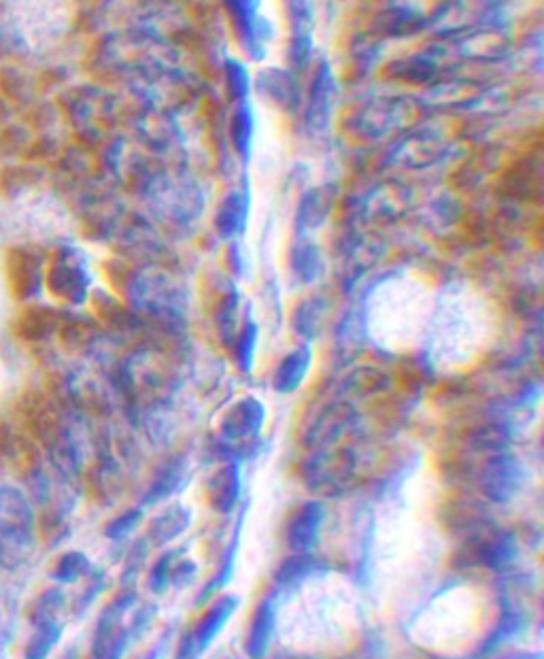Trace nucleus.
I'll return each mask as SVG.
<instances>
[{
    "label": "nucleus",
    "instance_id": "obj_14",
    "mask_svg": "<svg viewBox=\"0 0 544 659\" xmlns=\"http://www.w3.org/2000/svg\"><path fill=\"white\" fill-rule=\"evenodd\" d=\"M519 557L517 538L510 532L496 534L479 549V562L491 570H506L515 564Z\"/></svg>",
    "mask_w": 544,
    "mask_h": 659
},
{
    "label": "nucleus",
    "instance_id": "obj_25",
    "mask_svg": "<svg viewBox=\"0 0 544 659\" xmlns=\"http://www.w3.org/2000/svg\"><path fill=\"white\" fill-rule=\"evenodd\" d=\"M145 557H147V545L141 540V543L136 545V547L130 551V555H128V562H126V568H124V574H122V577H124L122 583H124L126 587L132 585L136 579H139L141 568H143V564H145Z\"/></svg>",
    "mask_w": 544,
    "mask_h": 659
},
{
    "label": "nucleus",
    "instance_id": "obj_32",
    "mask_svg": "<svg viewBox=\"0 0 544 659\" xmlns=\"http://www.w3.org/2000/svg\"><path fill=\"white\" fill-rule=\"evenodd\" d=\"M504 659H544V655L538 653V651H519V653L508 655Z\"/></svg>",
    "mask_w": 544,
    "mask_h": 659
},
{
    "label": "nucleus",
    "instance_id": "obj_22",
    "mask_svg": "<svg viewBox=\"0 0 544 659\" xmlns=\"http://www.w3.org/2000/svg\"><path fill=\"white\" fill-rule=\"evenodd\" d=\"M181 485V470L179 466H168L166 470H162L158 479L153 481L149 494L145 498V504H156L164 498H168L170 494H175V489Z\"/></svg>",
    "mask_w": 544,
    "mask_h": 659
},
{
    "label": "nucleus",
    "instance_id": "obj_27",
    "mask_svg": "<svg viewBox=\"0 0 544 659\" xmlns=\"http://www.w3.org/2000/svg\"><path fill=\"white\" fill-rule=\"evenodd\" d=\"M198 577V566L192 560H181L175 562L173 568H170V585L183 589L187 585H192Z\"/></svg>",
    "mask_w": 544,
    "mask_h": 659
},
{
    "label": "nucleus",
    "instance_id": "obj_23",
    "mask_svg": "<svg viewBox=\"0 0 544 659\" xmlns=\"http://www.w3.org/2000/svg\"><path fill=\"white\" fill-rule=\"evenodd\" d=\"M181 551H170L164 553L160 560L156 562V566L151 568L149 574V589L153 594H164V591L170 587V568H173L175 560L179 557Z\"/></svg>",
    "mask_w": 544,
    "mask_h": 659
},
{
    "label": "nucleus",
    "instance_id": "obj_21",
    "mask_svg": "<svg viewBox=\"0 0 544 659\" xmlns=\"http://www.w3.org/2000/svg\"><path fill=\"white\" fill-rule=\"evenodd\" d=\"M292 268L298 275L300 281H315V277L321 273V253L311 243H306L298 249H294L292 256Z\"/></svg>",
    "mask_w": 544,
    "mask_h": 659
},
{
    "label": "nucleus",
    "instance_id": "obj_6",
    "mask_svg": "<svg viewBox=\"0 0 544 659\" xmlns=\"http://www.w3.org/2000/svg\"><path fill=\"white\" fill-rule=\"evenodd\" d=\"M45 283L51 294H56L58 298L79 302L85 296V290H88V275L73 258L62 256L51 264Z\"/></svg>",
    "mask_w": 544,
    "mask_h": 659
},
{
    "label": "nucleus",
    "instance_id": "obj_2",
    "mask_svg": "<svg viewBox=\"0 0 544 659\" xmlns=\"http://www.w3.org/2000/svg\"><path fill=\"white\" fill-rule=\"evenodd\" d=\"M34 506L26 492L11 483H0V538L34 547Z\"/></svg>",
    "mask_w": 544,
    "mask_h": 659
},
{
    "label": "nucleus",
    "instance_id": "obj_9",
    "mask_svg": "<svg viewBox=\"0 0 544 659\" xmlns=\"http://www.w3.org/2000/svg\"><path fill=\"white\" fill-rule=\"evenodd\" d=\"M527 632V615L513 602H502V615L496 628L487 636V640L479 649V657H487L496 653L502 645L510 640H517L521 634Z\"/></svg>",
    "mask_w": 544,
    "mask_h": 659
},
{
    "label": "nucleus",
    "instance_id": "obj_28",
    "mask_svg": "<svg viewBox=\"0 0 544 659\" xmlns=\"http://www.w3.org/2000/svg\"><path fill=\"white\" fill-rule=\"evenodd\" d=\"M317 304L319 302H306L304 304V307H302V313H306L304 315V319L302 321H296V328H298V332L302 334V336H313L317 330V321H319V313H321V309H317Z\"/></svg>",
    "mask_w": 544,
    "mask_h": 659
},
{
    "label": "nucleus",
    "instance_id": "obj_13",
    "mask_svg": "<svg viewBox=\"0 0 544 659\" xmlns=\"http://www.w3.org/2000/svg\"><path fill=\"white\" fill-rule=\"evenodd\" d=\"M238 496H241V472H238V466L219 470L209 481V498L215 511L230 513L238 502Z\"/></svg>",
    "mask_w": 544,
    "mask_h": 659
},
{
    "label": "nucleus",
    "instance_id": "obj_31",
    "mask_svg": "<svg viewBox=\"0 0 544 659\" xmlns=\"http://www.w3.org/2000/svg\"><path fill=\"white\" fill-rule=\"evenodd\" d=\"M9 640H11V636H9V628H7V623L0 621V655H3V653H5V649L9 647Z\"/></svg>",
    "mask_w": 544,
    "mask_h": 659
},
{
    "label": "nucleus",
    "instance_id": "obj_29",
    "mask_svg": "<svg viewBox=\"0 0 544 659\" xmlns=\"http://www.w3.org/2000/svg\"><path fill=\"white\" fill-rule=\"evenodd\" d=\"M153 617H156V606H151V604L143 606L141 611H136V617H134L132 625L128 628L130 638H139L149 628V623H151Z\"/></svg>",
    "mask_w": 544,
    "mask_h": 659
},
{
    "label": "nucleus",
    "instance_id": "obj_15",
    "mask_svg": "<svg viewBox=\"0 0 544 659\" xmlns=\"http://www.w3.org/2000/svg\"><path fill=\"white\" fill-rule=\"evenodd\" d=\"M262 424V407L258 402L253 400H243L238 402L234 411L228 415L226 424H224V434L232 441H241V438H247L260 430Z\"/></svg>",
    "mask_w": 544,
    "mask_h": 659
},
{
    "label": "nucleus",
    "instance_id": "obj_16",
    "mask_svg": "<svg viewBox=\"0 0 544 659\" xmlns=\"http://www.w3.org/2000/svg\"><path fill=\"white\" fill-rule=\"evenodd\" d=\"M309 366H311L309 347H300L294 353H289V356L277 368V375H275L277 390L285 392V394L294 392L296 387L302 383L304 375L309 373Z\"/></svg>",
    "mask_w": 544,
    "mask_h": 659
},
{
    "label": "nucleus",
    "instance_id": "obj_24",
    "mask_svg": "<svg viewBox=\"0 0 544 659\" xmlns=\"http://www.w3.org/2000/svg\"><path fill=\"white\" fill-rule=\"evenodd\" d=\"M143 519V511L141 509H130L126 513H122L119 517H115L109 526L105 528V536L111 540H122L128 534L134 532V528L139 526Z\"/></svg>",
    "mask_w": 544,
    "mask_h": 659
},
{
    "label": "nucleus",
    "instance_id": "obj_1",
    "mask_svg": "<svg viewBox=\"0 0 544 659\" xmlns=\"http://www.w3.org/2000/svg\"><path fill=\"white\" fill-rule=\"evenodd\" d=\"M5 277L15 300L37 298L45 285L43 260L28 245H13L5 251Z\"/></svg>",
    "mask_w": 544,
    "mask_h": 659
},
{
    "label": "nucleus",
    "instance_id": "obj_26",
    "mask_svg": "<svg viewBox=\"0 0 544 659\" xmlns=\"http://www.w3.org/2000/svg\"><path fill=\"white\" fill-rule=\"evenodd\" d=\"M102 589H105V574L96 572V574H92V579H90L88 587H85L81 591V596L77 598V602H75V613L81 615V613L88 611V608L92 606V602L98 598V594H102Z\"/></svg>",
    "mask_w": 544,
    "mask_h": 659
},
{
    "label": "nucleus",
    "instance_id": "obj_19",
    "mask_svg": "<svg viewBox=\"0 0 544 659\" xmlns=\"http://www.w3.org/2000/svg\"><path fill=\"white\" fill-rule=\"evenodd\" d=\"M66 606V594L60 587L45 589L43 594L32 600L28 608V619L32 625L45 623V621H60V613Z\"/></svg>",
    "mask_w": 544,
    "mask_h": 659
},
{
    "label": "nucleus",
    "instance_id": "obj_11",
    "mask_svg": "<svg viewBox=\"0 0 544 659\" xmlns=\"http://www.w3.org/2000/svg\"><path fill=\"white\" fill-rule=\"evenodd\" d=\"M328 566L321 564L317 557L309 555V553H296L292 557H287V560L277 568L275 572V583L279 589H296L302 583L309 581L311 577L319 572H326Z\"/></svg>",
    "mask_w": 544,
    "mask_h": 659
},
{
    "label": "nucleus",
    "instance_id": "obj_33",
    "mask_svg": "<svg viewBox=\"0 0 544 659\" xmlns=\"http://www.w3.org/2000/svg\"><path fill=\"white\" fill-rule=\"evenodd\" d=\"M160 657V647H156V649H151L143 659H158Z\"/></svg>",
    "mask_w": 544,
    "mask_h": 659
},
{
    "label": "nucleus",
    "instance_id": "obj_17",
    "mask_svg": "<svg viewBox=\"0 0 544 659\" xmlns=\"http://www.w3.org/2000/svg\"><path fill=\"white\" fill-rule=\"evenodd\" d=\"M62 621H45L32 625V634L24 647V659H47L62 638Z\"/></svg>",
    "mask_w": 544,
    "mask_h": 659
},
{
    "label": "nucleus",
    "instance_id": "obj_10",
    "mask_svg": "<svg viewBox=\"0 0 544 659\" xmlns=\"http://www.w3.org/2000/svg\"><path fill=\"white\" fill-rule=\"evenodd\" d=\"M351 424V409L345 407V404H332L326 411L321 413V417L315 421L313 428L309 430V436H306V443L311 447H326L334 443L336 438L347 430Z\"/></svg>",
    "mask_w": 544,
    "mask_h": 659
},
{
    "label": "nucleus",
    "instance_id": "obj_20",
    "mask_svg": "<svg viewBox=\"0 0 544 659\" xmlns=\"http://www.w3.org/2000/svg\"><path fill=\"white\" fill-rule=\"evenodd\" d=\"M45 311L39 307H30L26 311H22V315L15 319L13 324V334L20 336L22 341L34 343V341H41L47 336L51 324L47 315H43Z\"/></svg>",
    "mask_w": 544,
    "mask_h": 659
},
{
    "label": "nucleus",
    "instance_id": "obj_5",
    "mask_svg": "<svg viewBox=\"0 0 544 659\" xmlns=\"http://www.w3.org/2000/svg\"><path fill=\"white\" fill-rule=\"evenodd\" d=\"M326 519V509L323 504L313 500L302 504L294 519L289 521L287 528V543L296 553H311V549L317 545L319 532Z\"/></svg>",
    "mask_w": 544,
    "mask_h": 659
},
{
    "label": "nucleus",
    "instance_id": "obj_18",
    "mask_svg": "<svg viewBox=\"0 0 544 659\" xmlns=\"http://www.w3.org/2000/svg\"><path fill=\"white\" fill-rule=\"evenodd\" d=\"M90 572H92V562L88 555L81 551H66L64 555L58 557L54 568H51V579L60 585H73L83 577H88Z\"/></svg>",
    "mask_w": 544,
    "mask_h": 659
},
{
    "label": "nucleus",
    "instance_id": "obj_7",
    "mask_svg": "<svg viewBox=\"0 0 544 659\" xmlns=\"http://www.w3.org/2000/svg\"><path fill=\"white\" fill-rule=\"evenodd\" d=\"M277 625V604L275 598L268 596L255 608V615L251 619L249 636L245 642V651L249 659H264L270 649L272 634H275Z\"/></svg>",
    "mask_w": 544,
    "mask_h": 659
},
{
    "label": "nucleus",
    "instance_id": "obj_8",
    "mask_svg": "<svg viewBox=\"0 0 544 659\" xmlns=\"http://www.w3.org/2000/svg\"><path fill=\"white\" fill-rule=\"evenodd\" d=\"M238 604H241V600H238L236 596H221L209 611L207 615H204L198 623H196V628L192 630L194 634V640H196V645L198 649L204 653L207 651L211 645H213V640L224 632L226 628V623L232 619L234 611L238 608Z\"/></svg>",
    "mask_w": 544,
    "mask_h": 659
},
{
    "label": "nucleus",
    "instance_id": "obj_3",
    "mask_svg": "<svg viewBox=\"0 0 544 659\" xmlns=\"http://www.w3.org/2000/svg\"><path fill=\"white\" fill-rule=\"evenodd\" d=\"M353 458L349 453H332L323 451L309 460L304 470V477L309 487L317 492H338L345 487L353 475Z\"/></svg>",
    "mask_w": 544,
    "mask_h": 659
},
{
    "label": "nucleus",
    "instance_id": "obj_30",
    "mask_svg": "<svg viewBox=\"0 0 544 659\" xmlns=\"http://www.w3.org/2000/svg\"><path fill=\"white\" fill-rule=\"evenodd\" d=\"M202 657V651L198 649L196 645V640H194V634H185L179 642V649H177V655L175 659H200Z\"/></svg>",
    "mask_w": 544,
    "mask_h": 659
},
{
    "label": "nucleus",
    "instance_id": "obj_34",
    "mask_svg": "<svg viewBox=\"0 0 544 659\" xmlns=\"http://www.w3.org/2000/svg\"><path fill=\"white\" fill-rule=\"evenodd\" d=\"M62 659H79V655H77L75 649H71V651H66V653H64Z\"/></svg>",
    "mask_w": 544,
    "mask_h": 659
},
{
    "label": "nucleus",
    "instance_id": "obj_12",
    "mask_svg": "<svg viewBox=\"0 0 544 659\" xmlns=\"http://www.w3.org/2000/svg\"><path fill=\"white\" fill-rule=\"evenodd\" d=\"M192 513L181 504L170 506L164 513H160L156 519L151 521L149 538L153 545H166L173 543L177 536H181L187 528H190Z\"/></svg>",
    "mask_w": 544,
    "mask_h": 659
},
{
    "label": "nucleus",
    "instance_id": "obj_4",
    "mask_svg": "<svg viewBox=\"0 0 544 659\" xmlns=\"http://www.w3.org/2000/svg\"><path fill=\"white\" fill-rule=\"evenodd\" d=\"M523 485L521 464L510 455H498L493 458L481 475V489L493 502H510Z\"/></svg>",
    "mask_w": 544,
    "mask_h": 659
}]
</instances>
